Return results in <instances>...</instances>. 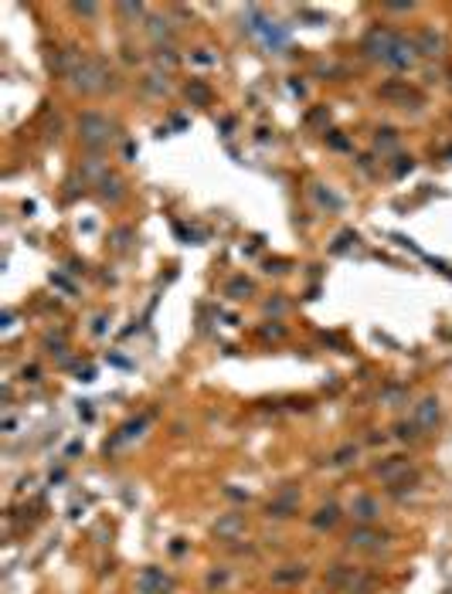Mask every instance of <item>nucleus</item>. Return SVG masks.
Masks as SVG:
<instances>
[{
  "label": "nucleus",
  "mask_w": 452,
  "mask_h": 594,
  "mask_svg": "<svg viewBox=\"0 0 452 594\" xmlns=\"http://www.w3.org/2000/svg\"><path fill=\"white\" fill-rule=\"evenodd\" d=\"M350 516H354V519H361L364 526H374V519L381 516V503H377L374 496L364 492V496H357V499L350 503Z\"/></svg>",
  "instance_id": "1a4fd4ad"
},
{
  "label": "nucleus",
  "mask_w": 452,
  "mask_h": 594,
  "mask_svg": "<svg viewBox=\"0 0 452 594\" xmlns=\"http://www.w3.org/2000/svg\"><path fill=\"white\" fill-rule=\"evenodd\" d=\"M228 292H238V299H242V292H252V282H248V278H235V282H232V285H228Z\"/></svg>",
  "instance_id": "dca6fc26"
},
{
  "label": "nucleus",
  "mask_w": 452,
  "mask_h": 594,
  "mask_svg": "<svg viewBox=\"0 0 452 594\" xmlns=\"http://www.w3.org/2000/svg\"><path fill=\"white\" fill-rule=\"evenodd\" d=\"M347 544L354 547V550H377L381 544H384V533L381 530H374V526H357V530H350V537H347Z\"/></svg>",
  "instance_id": "0eeeda50"
},
{
  "label": "nucleus",
  "mask_w": 452,
  "mask_h": 594,
  "mask_svg": "<svg viewBox=\"0 0 452 594\" xmlns=\"http://www.w3.org/2000/svg\"><path fill=\"white\" fill-rule=\"evenodd\" d=\"M374 475L391 489V486H398V482H405L408 475H415V469H411V459L408 455H388V459H381L377 466H374Z\"/></svg>",
  "instance_id": "7ed1b4c3"
},
{
  "label": "nucleus",
  "mask_w": 452,
  "mask_h": 594,
  "mask_svg": "<svg viewBox=\"0 0 452 594\" xmlns=\"http://www.w3.org/2000/svg\"><path fill=\"white\" fill-rule=\"evenodd\" d=\"M337 519H340V506H337V503H327V506H320V510L313 513L310 523H313L317 530H333V526H337Z\"/></svg>",
  "instance_id": "9b49d317"
},
{
  "label": "nucleus",
  "mask_w": 452,
  "mask_h": 594,
  "mask_svg": "<svg viewBox=\"0 0 452 594\" xmlns=\"http://www.w3.org/2000/svg\"><path fill=\"white\" fill-rule=\"evenodd\" d=\"M120 14H126V17H140L143 7H140V3H120Z\"/></svg>",
  "instance_id": "f3484780"
},
{
  "label": "nucleus",
  "mask_w": 452,
  "mask_h": 594,
  "mask_svg": "<svg viewBox=\"0 0 452 594\" xmlns=\"http://www.w3.org/2000/svg\"><path fill=\"white\" fill-rule=\"evenodd\" d=\"M354 459H357V445H340V448L333 452L330 466H350Z\"/></svg>",
  "instance_id": "4468645a"
},
{
  "label": "nucleus",
  "mask_w": 452,
  "mask_h": 594,
  "mask_svg": "<svg viewBox=\"0 0 452 594\" xmlns=\"http://www.w3.org/2000/svg\"><path fill=\"white\" fill-rule=\"evenodd\" d=\"M422 435H425V432H422L415 421H398V425H395V438H398V441H415V438H422Z\"/></svg>",
  "instance_id": "ddd939ff"
},
{
  "label": "nucleus",
  "mask_w": 452,
  "mask_h": 594,
  "mask_svg": "<svg viewBox=\"0 0 452 594\" xmlns=\"http://www.w3.org/2000/svg\"><path fill=\"white\" fill-rule=\"evenodd\" d=\"M299 577H306V567H303V564H289L286 571H276V574H272L276 584H289V581H299Z\"/></svg>",
  "instance_id": "f8f14e48"
},
{
  "label": "nucleus",
  "mask_w": 452,
  "mask_h": 594,
  "mask_svg": "<svg viewBox=\"0 0 452 594\" xmlns=\"http://www.w3.org/2000/svg\"><path fill=\"white\" fill-rule=\"evenodd\" d=\"M415 51H418V55H439V51H442V38H439L432 28H422L418 38H415Z\"/></svg>",
  "instance_id": "9d476101"
},
{
  "label": "nucleus",
  "mask_w": 452,
  "mask_h": 594,
  "mask_svg": "<svg viewBox=\"0 0 452 594\" xmlns=\"http://www.w3.org/2000/svg\"><path fill=\"white\" fill-rule=\"evenodd\" d=\"M242 533H245V516H242V513L218 516V523H214V537H218L221 544H235Z\"/></svg>",
  "instance_id": "423d86ee"
},
{
  "label": "nucleus",
  "mask_w": 452,
  "mask_h": 594,
  "mask_svg": "<svg viewBox=\"0 0 452 594\" xmlns=\"http://www.w3.org/2000/svg\"><path fill=\"white\" fill-rule=\"evenodd\" d=\"M75 10H79V14H88V17L95 14V7H92V3H75Z\"/></svg>",
  "instance_id": "a211bd4d"
},
{
  "label": "nucleus",
  "mask_w": 452,
  "mask_h": 594,
  "mask_svg": "<svg viewBox=\"0 0 452 594\" xmlns=\"http://www.w3.org/2000/svg\"><path fill=\"white\" fill-rule=\"evenodd\" d=\"M364 51H368L374 61H381V65H388V68H398V72H405V68H411L415 65V41H405L402 35H395V31H388V28H374L368 35V41H364Z\"/></svg>",
  "instance_id": "f257e3e1"
},
{
  "label": "nucleus",
  "mask_w": 452,
  "mask_h": 594,
  "mask_svg": "<svg viewBox=\"0 0 452 594\" xmlns=\"http://www.w3.org/2000/svg\"><path fill=\"white\" fill-rule=\"evenodd\" d=\"M79 133H82V143L88 150H102L109 140H113V122L99 113H85L79 119Z\"/></svg>",
  "instance_id": "f03ea898"
},
{
  "label": "nucleus",
  "mask_w": 452,
  "mask_h": 594,
  "mask_svg": "<svg viewBox=\"0 0 452 594\" xmlns=\"http://www.w3.org/2000/svg\"><path fill=\"white\" fill-rule=\"evenodd\" d=\"M296 510H299V492H296V489H283V492L265 506V513L276 516V519H289Z\"/></svg>",
  "instance_id": "6e6552de"
},
{
  "label": "nucleus",
  "mask_w": 452,
  "mask_h": 594,
  "mask_svg": "<svg viewBox=\"0 0 452 594\" xmlns=\"http://www.w3.org/2000/svg\"><path fill=\"white\" fill-rule=\"evenodd\" d=\"M173 588V581L167 577L160 567H143L140 577H136V591L140 594H167Z\"/></svg>",
  "instance_id": "20e7f679"
},
{
  "label": "nucleus",
  "mask_w": 452,
  "mask_h": 594,
  "mask_svg": "<svg viewBox=\"0 0 452 594\" xmlns=\"http://www.w3.org/2000/svg\"><path fill=\"white\" fill-rule=\"evenodd\" d=\"M439 418H442L439 397H422V401L415 404V411H411V421H415L422 432H432V428L439 425Z\"/></svg>",
  "instance_id": "39448f33"
},
{
  "label": "nucleus",
  "mask_w": 452,
  "mask_h": 594,
  "mask_svg": "<svg viewBox=\"0 0 452 594\" xmlns=\"http://www.w3.org/2000/svg\"><path fill=\"white\" fill-rule=\"evenodd\" d=\"M221 584H228V571H211L207 574V588H221Z\"/></svg>",
  "instance_id": "2eb2a0df"
}]
</instances>
